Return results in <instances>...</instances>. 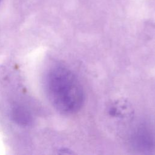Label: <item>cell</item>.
<instances>
[{"mask_svg": "<svg viewBox=\"0 0 155 155\" xmlns=\"http://www.w3.org/2000/svg\"><path fill=\"white\" fill-rule=\"evenodd\" d=\"M44 85L52 105L64 114L78 112L84 101L82 85L74 73L67 67L56 64L47 70Z\"/></svg>", "mask_w": 155, "mask_h": 155, "instance_id": "cell-1", "label": "cell"}, {"mask_svg": "<svg viewBox=\"0 0 155 155\" xmlns=\"http://www.w3.org/2000/svg\"><path fill=\"white\" fill-rule=\"evenodd\" d=\"M135 142L137 146L143 149L152 148L154 145V140L153 134L147 128H140L136 135Z\"/></svg>", "mask_w": 155, "mask_h": 155, "instance_id": "cell-2", "label": "cell"}, {"mask_svg": "<svg viewBox=\"0 0 155 155\" xmlns=\"http://www.w3.org/2000/svg\"><path fill=\"white\" fill-rule=\"evenodd\" d=\"M1 1H2V0H0V2H1Z\"/></svg>", "mask_w": 155, "mask_h": 155, "instance_id": "cell-3", "label": "cell"}]
</instances>
